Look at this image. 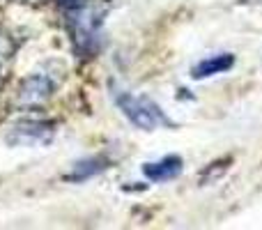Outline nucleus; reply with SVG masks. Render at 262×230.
Returning <instances> with one entry per match:
<instances>
[{
	"mask_svg": "<svg viewBox=\"0 0 262 230\" xmlns=\"http://www.w3.org/2000/svg\"><path fill=\"white\" fill-rule=\"evenodd\" d=\"M106 7L99 3H85L78 7L67 9V28L72 35L74 49L78 53H92L99 41V28L104 23Z\"/></svg>",
	"mask_w": 262,
	"mask_h": 230,
	"instance_id": "f257e3e1",
	"label": "nucleus"
},
{
	"mask_svg": "<svg viewBox=\"0 0 262 230\" xmlns=\"http://www.w3.org/2000/svg\"><path fill=\"white\" fill-rule=\"evenodd\" d=\"M115 104L127 115L131 124L143 131H154L157 127H172V122L166 117V113L149 97H136L129 95V92H120V95H115Z\"/></svg>",
	"mask_w": 262,
	"mask_h": 230,
	"instance_id": "f03ea898",
	"label": "nucleus"
},
{
	"mask_svg": "<svg viewBox=\"0 0 262 230\" xmlns=\"http://www.w3.org/2000/svg\"><path fill=\"white\" fill-rule=\"evenodd\" d=\"M55 138V124L44 120H23L9 129L5 143L9 148H44Z\"/></svg>",
	"mask_w": 262,
	"mask_h": 230,
	"instance_id": "7ed1b4c3",
	"label": "nucleus"
},
{
	"mask_svg": "<svg viewBox=\"0 0 262 230\" xmlns=\"http://www.w3.org/2000/svg\"><path fill=\"white\" fill-rule=\"evenodd\" d=\"M55 86L46 74H30L16 88V104L21 109H41L53 97Z\"/></svg>",
	"mask_w": 262,
	"mask_h": 230,
	"instance_id": "20e7f679",
	"label": "nucleus"
},
{
	"mask_svg": "<svg viewBox=\"0 0 262 230\" xmlns=\"http://www.w3.org/2000/svg\"><path fill=\"white\" fill-rule=\"evenodd\" d=\"M182 166H184L182 157H177V154H168V157L159 159V161L145 163L143 173H145V177L152 180V182H168V180H175V177L180 175Z\"/></svg>",
	"mask_w": 262,
	"mask_h": 230,
	"instance_id": "39448f33",
	"label": "nucleus"
},
{
	"mask_svg": "<svg viewBox=\"0 0 262 230\" xmlns=\"http://www.w3.org/2000/svg\"><path fill=\"white\" fill-rule=\"evenodd\" d=\"M235 67V55L232 53H221V55H212V58H205L203 62H198L191 69V76L193 78H209L216 76V74H226Z\"/></svg>",
	"mask_w": 262,
	"mask_h": 230,
	"instance_id": "423d86ee",
	"label": "nucleus"
},
{
	"mask_svg": "<svg viewBox=\"0 0 262 230\" xmlns=\"http://www.w3.org/2000/svg\"><path fill=\"white\" fill-rule=\"evenodd\" d=\"M106 168H108V159H104V157H90V159H83V161L74 163L72 171L64 175V180H67V182H85V180H90V177L104 173Z\"/></svg>",
	"mask_w": 262,
	"mask_h": 230,
	"instance_id": "0eeeda50",
	"label": "nucleus"
},
{
	"mask_svg": "<svg viewBox=\"0 0 262 230\" xmlns=\"http://www.w3.org/2000/svg\"><path fill=\"white\" fill-rule=\"evenodd\" d=\"M230 163H232V157H221V159H216V161L207 163V166L203 168V173H200V177H198L200 184H212V182L221 180V177L228 173Z\"/></svg>",
	"mask_w": 262,
	"mask_h": 230,
	"instance_id": "6e6552de",
	"label": "nucleus"
},
{
	"mask_svg": "<svg viewBox=\"0 0 262 230\" xmlns=\"http://www.w3.org/2000/svg\"><path fill=\"white\" fill-rule=\"evenodd\" d=\"M16 49H18V44L12 37V32L5 30V28L0 26V65L7 62V60H12L14 53H16Z\"/></svg>",
	"mask_w": 262,
	"mask_h": 230,
	"instance_id": "1a4fd4ad",
	"label": "nucleus"
},
{
	"mask_svg": "<svg viewBox=\"0 0 262 230\" xmlns=\"http://www.w3.org/2000/svg\"><path fill=\"white\" fill-rule=\"evenodd\" d=\"M55 3H58L62 9H74V7H78L83 0H55Z\"/></svg>",
	"mask_w": 262,
	"mask_h": 230,
	"instance_id": "9d476101",
	"label": "nucleus"
},
{
	"mask_svg": "<svg viewBox=\"0 0 262 230\" xmlns=\"http://www.w3.org/2000/svg\"><path fill=\"white\" fill-rule=\"evenodd\" d=\"M3 88H5V76L0 74V92H3Z\"/></svg>",
	"mask_w": 262,
	"mask_h": 230,
	"instance_id": "9b49d317",
	"label": "nucleus"
}]
</instances>
